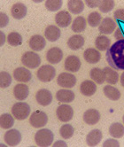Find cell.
I'll return each instance as SVG.
<instances>
[{"label": "cell", "mask_w": 124, "mask_h": 147, "mask_svg": "<svg viewBox=\"0 0 124 147\" xmlns=\"http://www.w3.org/2000/svg\"><path fill=\"white\" fill-rule=\"evenodd\" d=\"M110 67L116 70H124V40H118L109 47L106 54Z\"/></svg>", "instance_id": "1"}, {"label": "cell", "mask_w": 124, "mask_h": 147, "mask_svg": "<svg viewBox=\"0 0 124 147\" xmlns=\"http://www.w3.org/2000/svg\"><path fill=\"white\" fill-rule=\"evenodd\" d=\"M54 135L51 130L47 129H42L38 130L35 135V141L37 146L47 147L50 146L53 142Z\"/></svg>", "instance_id": "2"}, {"label": "cell", "mask_w": 124, "mask_h": 147, "mask_svg": "<svg viewBox=\"0 0 124 147\" xmlns=\"http://www.w3.org/2000/svg\"><path fill=\"white\" fill-rule=\"evenodd\" d=\"M12 113L18 121L25 120L30 114V107L25 102L15 103L12 107Z\"/></svg>", "instance_id": "3"}, {"label": "cell", "mask_w": 124, "mask_h": 147, "mask_svg": "<svg viewBox=\"0 0 124 147\" xmlns=\"http://www.w3.org/2000/svg\"><path fill=\"white\" fill-rule=\"evenodd\" d=\"M56 76V69L51 65H44L36 71V77L43 82H49L53 81Z\"/></svg>", "instance_id": "4"}, {"label": "cell", "mask_w": 124, "mask_h": 147, "mask_svg": "<svg viewBox=\"0 0 124 147\" xmlns=\"http://www.w3.org/2000/svg\"><path fill=\"white\" fill-rule=\"evenodd\" d=\"M22 63L28 68L35 69L40 66L41 58L36 52L27 51L22 56Z\"/></svg>", "instance_id": "5"}, {"label": "cell", "mask_w": 124, "mask_h": 147, "mask_svg": "<svg viewBox=\"0 0 124 147\" xmlns=\"http://www.w3.org/2000/svg\"><path fill=\"white\" fill-rule=\"evenodd\" d=\"M48 122V116L47 114L43 111H35L29 117V123L31 126L36 129L43 128Z\"/></svg>", "instance_id": "6"}, {"label": "cell", "mask_w": 124, "mask_h": 147, "mask_svg": "<svg viewBox=\"0 0 124 147\" xmlns=\"http://www.w3.org/2000/svg\"><path fill=\"white\" fill-rule=\"evenodd\" d=\"M56 115L59 121H60L61 122H68L69 121L73 119L74 110L68 105L63 104L57 108Z\"/></svg>", "instance_id": "7"}, {"label": "cell", "mask_w": 124, "mask_h": 147, "mask_svg": "<svg viewBox=\"0 0 124 147\" xmlns=\"http://www.w3.org/2000/svg\"><path fill=\"white\" fill-rule=\"evenodd\" d=\"M57 83L61 88H73L76 84V77L68 73H61L57 78Z\"/></svg>", "instance_id": "8"}, {"label": "cell", "mask_w": 124, "mask_h": 147, "mask_svg": "<svg viewBox=\"0 0 124 147\" xmlns=\"http://www.w3.org/2000/svg\"><path fill=\"white\" fill-rule=\"evenodd\" d=\"M22 141V134L17 129L7 130L5 134V142L9 146H16Z\"/></svg>", "instance_id": "9"}, {"label": "cell", "mask_w": 124, "mask_h": 147, "mask_svg": "<svg viewBox=\"0 0 124 147\" xmlns=\"http://www.w3.org/2000/svg\"><path fill=\"white\" fill-rule=\"evenodd\" d=\"M116 28V23L113 19L106 17L102 20L100 25L98 26L99 32L105 35H110L113 31H115Z\"/></svg>", "instance_id": "10"}, {"label": "cell", "mask_w": 124, "mask_h": 147, "mask_svg": "<svg viewBox=\"0 0 124 147\" xmlns=\"http://www.w3.org/2000/svg\"><path fill=\"white\" fill-rule=\"evenodd\" d=\"M36 99L39 105L46 107L53 102V95L50 90L46 89H41L36 94Z\"/></svg>", "instance_id": "11"}, {"label": "cell", "mask_w": 124, "mask_h": 147, "mask_svg": "<svg viewBox=\"0 0 124 147\" xmlns=\"http://www.w3.org/2000/svg\"><path fill=\"white\" fill-rule=\"evenodd\" d=\"M63 59V52L59 47H53L48 50L46 59L51 64H58Z\"/></svg>", "instance_id": "12"}, {"label": "cell", "mask_w": 124, "mask_h": 147, "mask_svg": "<svg viewBox=\"0 0 124 147\" xmlns=\"http://www.w3.org/2000/svg\"><path fill=\"white\" fill-rule=\"evenodd\" d=\"M81 60L78 57L75 56V55H70L68 56L66 60H65V69L72 72V73H75L77 71H79V69L81 68Z\"/></svg>", "instance_id": "13"}, {"label": "cell", "mask_w": 124, "mask_h": 147, "mask_svg": "<svg viewBox=\"0 0 124 147\" xmlns=\"http://www.w3.org/2000/svg\"><path fill=\"white\" fill-rule=\"evenodd\" d=\"M80 91L82 95H84L86 97H91L94 95L97 91L96 83L93 81L85 80L81 83Z\"/></svg>", "instance_id": "14"}, {"label": "cell", "mask_w": 124, "mask_h": 147, "mask_svg": "<svg viewBox=\"0 0 124 147\" xmlns=\"http://www.w3.org/2000/svg\"><path fill=\"white\" fill-rule=\"evenodd\" d=\"M55 22L60 28L68 27L72 22L71 14L67 11H60L55 15Z\"/></svg>", "instance_id": "15"}, {"label": "cell", "mask_w": 124, "mask_h": 147, "mask_svg": "<svg viewBox=\"0 0 124 147\" xmlns=\"http://www.w3.org/2000/svg\"><path fill=\"white\" fill-rule=\"evenodd\" d=\"M28 45H29V47L33 51H40L45 47L46 41L42 36L35 35L30 37V39L28 41Z\"/></svg>", "instance_id": "16"}, {"label": "cell", "mask_w": 124, "mask_h": 147, "mask_svg": "<svg viewBox=\"0 0 124 147\" xmlns=\"http://www.w3.org/2000/svg\"><path fill=\"white\" fill-rule=\"evenodd\" d=\"M13 77L18 82H28L31 80L32 75L28 69L25 67H18L13 71Z\"/></svg>", "instance_id": "17"}, {"label": "cell", "mask_w": 124, "mask_h": 147, "mask_svg": "<svg viewBox=\"0 0 124 147\" xmlns=\"http://www.w3.org/2000/svg\"><path fill=\"white\" fill-rule=\"evenodd\" d=\"M27 6L22 3H15L11 7V14L16 20L23 19L27 15Z\"/></svg>", "instance_id": "18"}, {"label": "cell", "mask_w": 124, "mask_h": 147, "mask_svg": "<svg viewBox=\"0 0 124 147\" xmlns=\"http://www.w3.org/2000/svg\"><path fill=\"white\" fill-rule=\"evenodd\" d=\"M84 58L90 64H96L101 59V54L94 48H88L84 52Z\"/></svg>", "instance_id": "19"}, {"label": "cell", "mask_w": 124, "mask_h": 147, "mask_svg": "<svg viewBox=\"0 0 124 147\" xmlns=\"http://www.w3.org/2000/svg\"><path fill=\"white\" fill-rule=\"evenodd\" d=\"M84 121L88 125H95L100 120V113L96 109H89L84 113Z\"/></svg>", "instance_id": "20"}, {"label": "cell", "mask_w": 124, "mask_h": 147, "mask_svg": "<svg viewBox=\"0 0 124 147\" xmlns=\"http://www.w3.org/2000/svg\"><path fill=\"white\" fill-rule=\"evenodd\" d=\"M44 36L50 42H56L61 36V31L59 27L54 25H49L46 27L44 31Z\"/></svg>", "instance_id": "21"}, {"label": "cell", "mask_w": 124, "mask_h": 147, "mask_svg": "<svg viewBox=\"0 0 124 147\" xmlns=\"http://www.w3.org/2000/svg\"><path fill=\"white\" fill-rule=\"evenodd\" d=\"M29 94V89L26 84L19 83L13 88V95L17 100L22 101L25 100Z\"/></svg>", "instance_id": "22"}, {"label": "cell", "mask_w": 124, "mask_h": 147, "mask_svg": "<svg viewBox=\"0 0 124 147\" xmlns=\"http://www.w3.org/2000/svg\"><path fill=\"white\" fill-rule=\"evenodd\" d=\"M103 138V134L99 129H92L86 136V142L88 146H97Z\"/></svg>", "instance_id": "23"}, {"label": "cell", "mask_w": 124, "mask_h": 147, "mask_svg": "<svg viewBox=\"0 0 124 147\" xmlns=\"http://www.w3.org/2000/svg\"><path fill=\"white\" fill-rule=\"evenodd\" d=\"M75 98V95L74 91L67 89H61L57 91L56 93V98L59 102L63 103H70L72 102Z\"/></svg>", "instance_id": "24"}, {"label": "cell", "mask_w": 124, "mask_h": 147, "mask_svg": "<svg viewBox=\"0 0 124 147\" xmlns=\"http://www.w3.org/2000/svg\"><path fill=\"white\" fill-rule=\"evenodd\" d=\"M103 72H104V77H105V82H106L108 84H116L119 81V76L117 72L110 67H106L103 69Z\"/></svg>", "instance_id": "25"}, {"label": "cell", "mask_w": 124, "mask_h": 147, "mask_svg": "<svg viewBox=\"0 0 124 147\" xmlns=\"http://www.w3.org/2000/svg\"><path fill=\"white\" fill-rule=\"evenodd\" d=\"M84 43H85V40L84 36H82L80 35H75V36H72L67 40V46L71 50L76 51L84 46Z\"/></svg>", "instance_id": "26"}, {"label": "cell", "mask_w": 124, "mask_h": 147, "mask_svg": "<svg viewBox=\"0 0 124 147\" xmlns=\"http://www.w3.org/2000/svg\"><path fill=\"white\" fill-rule=\"evenodd\" d=\"M103 92H104L105 96L107 98H109L110 100H113V101H117L121 98L120 90L115 87L111 86L110 84L104 87V89H103Z\"/></svg>", "instance_id": "27"}, {"label": "cell", "mask_w": 124, "mask_h": 147, "mask_svg": "<svg viewBox=\"0 0 124 147\" xmlns=\"http://www.w3.org/2000/svg\"><path fill=\"white\" fill-rule=\"evenodd\" d=\"M69 12L74 14H79L84 10V3L81 0H70L67 2Z\"/></svg>", "instance_id": "28"}, {"label": "cell", "mask_w": 124, "mask_h": 147, "mask_svg": "<svg viewBox=\"0 0 124 147\" xmlns=\"http://www.w3.org/2000/svg\"><path fill=\"white\" fill-rule=\"evenodd\" d=\"M109 133L115 138H121L124 136V126L121 123L115 122L110 125Z\"/></svg>", "instance_id": "29"}, {"label": "cell", "mask_w": 124, "mask_h": 147, "mask_svg": "<svg viewBox=\"0 0 124 147\" xmlns=\"http://www.w3.org/2000/svg\"><path fill=\"white\" fill-rule=\"evenodd\" d=\"M86 25L87 23H86V20L84 19V17L78 16L74 20L73 23H72V30L76 33L84 32L86 28Z\"/></svg>", "instance_id": "30"}, {"label": "cell", "mask_w": 124, "mask_h": 147, "mask_svg": "<svg viewBox=\"0 0 124 147\" xmlns=\"http://www.w3.org/2000/svg\"><path fill=\"white\" fill-rule=\"evenodd\" d=\"M111 40L106 36H98L95 40V45L98 51H106L109 49Z\"/></svg>", "instance_id": "31"}, {"label": "cell", "mask_w": 124, "mask_h": 147, "mask_svg": "<svg viewBox=\"0 0 124 147\" xmlns=\"http://www.w3.org/2000/svg\"><path fill=\"white\" fill-rule=\"evenodd\" d=\"M14 124V119L11 114L4 113L0 116V126L3 129H10Z\"/></svg>", "instance_id": "32"}, {"label": "cell", "mask_w": 124, "mask_h": 147, "mask_svg": "<svg viewBox=\"0 0 124 147\" xmlns=\"http://www.w3.org/2000/svg\"><path fill=\"white\" fill-rule=\"evenodd\" d=\"M90 78L98 84H102L103 82H105V77H104V72L102 69L98 67L92 68L90 72Z\"/></svg>", "instance_id": "33"}, {"label": "cell", "mask_w": 124, "mask_h": 147, "mask_svg": "<svg viewBox=\"0 0 124 147\" xmlns=\"http://www.w3.org/2000/svg\"><path fill=\"white\" fill-rule=\"evenodd\" d=\"M74 128L73 126L70 124H64L62 125L59 129V134L61 136V138H63L64 139H70L74 135Z\"/></svg>", "instance_id": "34"}, {"label": "cell", "mask_w": 124, "mask_h": 147, "mask_svg": "<svg viewBox=\"0 0 124 147\" xmlns=\"http://www.w3.org/2000/svg\"><path fill=\"white\" fill-rule=\"evenodd\" d=\"M7 42L12 46H19L22 44V36L17 32H11L7 36Z\"/></svg>", "instance_id": "35"}, {"label": "cell", "mask_w": 124, "mask_h": 147, "mask_svg": "<svg viewBox=\"0 0 124 147\" xmlns=\"http://www.w3.org/2000/svg\"><path fill=\"white\" fill-rule=\"evenodd\" d=\"M87 20H88V23H89V25L90 27L96 28V27L99 26L101 22H102V20H101V15L98 12H92V13H90L89 14Z\"/></svg>", "instance_id": "36"}, {"label": "cell", "mask_w": 124, "mask_h": 147, "mask_svg": "<svg viewBox=\"0 0 124 147\" xmlns=\"http://www.w3.org/2000/svg\"><path fill=\"white\" fill-rule=\"evenodd\" d=\"M12 83V76L9 73L2 71L0 73V87L5 89L9 87Z\"/></svg>", "instance_id": "37"}, {"label": "cell", "mask_w": 124, "mask_h": 147, "mask_svg": "<svg viewBox=\"0 0 124 147\" xmlns=\"http://www.w3.org/2000/svg\"><path fill=\"white\" fill-rule=\"evenodd\" d=\"M115 7V1L113 0H102L99 1L98 8L102 13H109Z\"/></svg>", "instance_id": "38"}, {"label": "cell", "mask_w": 124, "mask_h": 147, "mask_svg": "<svg viewBox=\"0 0 124 147\" xmlns=\"http://www.w3.org/2000/svg\"><path fill=\"white\" fill-rule=\"evenodd\" d=\"M63 5L61 0H47L45 2V7L50 12H56L59 10Z\"/></svg>", "instance_id": "39"}, {"label": "cell", "mask_w": 124, "mask_h": 147, "mask_svg": "<svg viewBox=\"0 0 124 147\" xmlns=\"http://www.w3.org/2000/svg\"><path fill=\"white\" fill-rule=\"evenodd\" d=\"M118 27L117 29L115 31V37L118 40H124V22H117Z\"/></svg>", "instance_id": "40"}, {"label": "cell", "mask_w": 124, "mask_h": 147, "mask_svg": "<svg viewBox=\"0 0 124 147\" xmlns=\"http://www.w3.org/2000/svg\"><path fill=\"white\" fill-rule=\"evenodd\" d=\"M113 18L116 20V22H124V9H118L113 13Z\"/></svg>", "instance_id": "41"}, {"label": "cell", "mask_w": 124, "mask_h": 147, "mask_svg": "<svg viewBox=\"0 0 124 147\" xmlns=\"http://www.w3.org/2000/svg\"><path fill=\"white\" fill-rule=\"evenodd\" d=\"M103 146L104 147H119L120 143L115 139H107L103 144Z\"/></svg>", "instance_id": "42"}, {"label": "cell", "mask_w": 124, "mask_h": 147, "mask_svg": "<svg viewBox=\"0 0 124 147\" xmlns=\"http://www.w3.org/2000/svg\"><path fill=\"white\" fill-rule=\"evenodd\" d=\"M9 22V19L7 17V15L5 13H0V27L4 28L5 27Z\"/></svg>", "instance_id": "43"}, {"label": "cell", "mask_w": 124, "mask_h": 147, "mask_svg": "<svg viewBox=\"0 0 124 147\" xmlns=\"http://www.w3.org/2000/svg\"><path fill=\"white\" fill-rule=\"evenodd\" d=\"M85 3L90 8L98 7V5H99V1H96V0H86Z\"/></svg>", "instance_id": "44"}, {"label": "cell", "mask_w": 124, "mask_h": 147, "mask_svg": "<svg viewBox=\"0 0 124 147\" xmlns=\"http://www.w3.org/2000/svg\"><path fill=\"white\" fill-rule=\"evenodd\" d=\"M53 145V147H57V146H67V144L64 141H57Z\"/></svg>", "instance_id": "45"}, {"label": "cell", "mask_w": 124, "mask_h": 147, "mask_svg": "<svg viewBox=\"0 0 124 147\" xmlns=\"http://www.w3.org/2000/svg\"><path fill=\"white\" fill-rule=\"evenodd\" d=\"M0 36H1V41H0V45H4L5 42V36L3 32H0Z\"/></svg>", "instance_id": "46"}, {"label": "cell", "mask_w": 124, "mask_h": 147, "mask_svg": "<svg viewBox=\"0 0 124 147\" xmlns=\"http://www.w3.org/2000/svg\"><path fill=\"white\" fill-rule=\"evenodd\" d=\"M121 84L124 87V72L121 74Z\"/></svg>", "instance_id": "47"}, {"label": "cell", "mask_w": 124, "mask_h": 147, "mask_svg": "<svg viewBox=\"0 0 124 147\" xmlns=\"http://www.w3.org/2000/svg\"><path fill=\"white\" fill-rule=\"evenodd\" d=\"M122 120H123V123H124V115H123V117H122Z\"/></svg>", "instance_id": "48"}]
</instances>
